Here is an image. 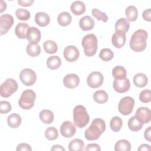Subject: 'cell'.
Returning <instances> with one entry per match:
<instances>
[{"mask_svg": "<svg viewBox=\"0 0 151 151\" xmlns=\"http://www.w3.org/2000/svg\"><path fill=\"white\" fill-rule=\"evenodd\" d=\"M39 117L40 120L45 124L51 123L54 119L53 113L48 109L42 110L39 114Z\"/></svg>", "mask_w": 151, "mask_h": 151, "instance_id": "obj_24", "label": "cell"}, {"mask_svg": "<svg viewBox=\"0 0 151 151\" xmlns=\"http://www.w3.org/2000/svg\"><path fill=\"white\" fill-rule=\"evenodd\" d=\"M106 130V123L104 120L100 118L94 119L90 126L86 129L84 136L88 140L98 139Z\"/></svg>", "mask_w": 151, "mask_h": 151, "instance_id": "obj_1", "label": "cell"}, {"mask_svg": "<svg viewBox=\"0 0 151 151\" xmlns=\"http://www.w3.org/2000/svg\"><path fill=\"white\" fill-rule=\"evenodd\" d=\"M92 15L97 20H101L104 22H106L108 20V17L105 12H101L97 8H93L91 11Z\"/></svg>", "mask_w": 151, "mask_h": 151, "instance_id": "obj_40", "label": "cell"}, {"mask_svg": "<svg viewBox=\"0 0 151 151\" xmlns=\"http://www.w3.org/2000/svg\"><path fill=\"white\" fill-rule=\"evenodd\" d=\"M94 19L88 15L83 17L79 21V26L80 28L85 31L91 30L94 26Z\"/></svg>", "mask_w": 151, "mask_h": 151, "instance_id": "obj_18", "label": "cell"}, {"mask_svg": "<svg viewBox=\"0 0 151 151\" xmlns=\"http://www.w3.org/2000/svg\"><path fill=\"white\" fill-rule=\"evenodd\" d=\"M151 150V147H150V145H149L147 144H142V145H141L137 149L138 151H142V150L147 151V150Z\"/></svg>", "mask_w": 151, "mask_h": 151, "instance_id": "obj_48", "label": "cell"}, {"mask_svg": "<svg viewBox=\"0 0 151 151\" xmlns=\"http://www.w3.org/2000/svg\"><path fill=\"white\" fill-rule=\"evenodd\" d=\"M64 58L69 62L76 61L79 57L80 52L78 48L74 45L67 46L63 51Z\"/></svg>", "mask_w": 151, "mask_h": 151, "instance_id": "obj_12", "label": "cell"}, {"mask_svg": "<svg viewBox=\"0 0 151 151\" xmlns=\"http://www.w3.org/2000/svg\"><path fill=\"white\" fill-rule=\"evenodd\" d=\"M41 47L37 44H28L27 45V53L31 57H36L41 53Z\"/></svg>", "mask_w": 151, "mask_h": 151, "instance_id": "obj_35", "label": "cell"}, {"mask_svg": "<svg viewBox=\"0 0 151 151\" xmlns=\"http://www.w3.org/2000/svg\"><path fill=\"white\" fill-rule=\"evenodd\" d=\"M99 57L104 61H109L113 58L114 54L110 49L104 48L100 51L99 53Z\"/></svg>", "mask_w": 151, "mask_h": 151, "instance_id": "obj_37", "label": "cell"}, {"mask_svg": "<svg viewBox=\"0 0 151 151\" xmlns=\"http://www.w3.org/2000/svg\"><path fill=\"white\" fill-rule=\"evenodd\" d=\"M72 20V17L71 15L68 12H61L57 17V21L58 23L63 26L65 27L68 25Z\"/></svg>", "mask_w": 151, "mask_h": 151, "instance_id": "obj_27", "label": "cell"}, {"mask_svg": "<svg viewBox=\"0 0 151 151\" xmlns=\"http://www.w3.org/2000/svg\"><path fill=\"white\" fill-rule=\"evenodd\" d=\"M143 124L137 119L135 116H132L128 120V127L130 130L133 132H137L140 130L142 127Z\"/></svg>", "mask_w": 151, "mask_h": 151, "instance_id": "obj_28", "label": "cell"}, {"mask_svg": "<svg viewBox=\"0 0 151 151\" xmlns=\"http://www.w3.org/2000/svg\"><path fill=\"white\" fill-rule=\"evenodd\" d=\"M150 129L151 127L149 126L145 131L144 132V137L146 140H147L149 142H151L150 139Z\"/></svg>", "mask_w": 151, "mask_h": 151, "instance_id": "obj_47", "label": "cell"}, {"mask_svg": "<svg viewBox=\"0 0 151 151\" xmlns=\"http://www.w3.org/2000/svg\"><path fill=\"white\" fill-rule=\"evenodd\" d=\"M35 21L40 27H45L50 22V16L45 12H38L35 15Z\"/></svg>", "mask_w": 151, "mask_h": 151, "instance_id": "obj_19", "label": "cell"}, {"mask_svg": "<svg viewBox=\"0 0 151 151\" xmlns=\"http://www.w3.org/2000/svg\"><path fill=\"white\" fill-rule=\"evenodd\" d=\"M70 9L74 15H80L85 12L86 5L83 1H76L71 4Z\"/></svg>", "mask_w": 151, "mask_h": 151, "instance_id": "obj_20", "label": "cell"}, {"mask_svg": "<svg viewBox=\"0 0 151 151\" xmlns=\"http://www.w3.org/2000/svg\"><path fill=\"white\" fill-rule=\"evenodd\" d=\"M103 80V76L100 72L93 71L88 74L87 78V83L89 87L96 88L102 85Z\"/></svg>", "mask_w": 151, "mask_h": 151, "instance_id": "obj_9", "label": "cell"}, {"mask_svg": "<svg viewBox=\"0 0 151 151\" xmlns=\"http://www.w3.org/2000/svg\"><path fill=\"white\" fill-rule=\"evenodd\" d=\"M21 117L17 113H12L8 116L7 118V123L8 126L13 129L18 127L21 123Z\"/></svg>", "mask_w": 151, "mask_h": 151, "instance_id": "obj_26", "label": "cell"}, {"mask_svg": "<svg viewBox=\"0 0 151 151\" xmlns=\"http://www.w3.org/2000/svg\"><path fill=\"white\" fill-rule=\"evenodd\" d=\"M112 75L114 79H124L126 78L127 71L124 67L120 65L116 66L112 70Z\"/></svg>", "mask_w": 151, "mask_h": 151, "instance_id": "obj_29", "label": "cell"}, {"mask_svg": "<svg viewBox=\"0 0 151 151\" xmlns=\"http://www.w3.org/2000/svg\"><path fill=\"white\" fill-rule=\"evenodd\" d=\"M81 44L84 49V52L87 57L94 55L98 48L97 38L93 34L86 35L82 39Z\"/></svg>", "mask_w": 151, "mask_h": 151, "instance_id": "obj_3", "label": "cell"}, {"mask_svg": "<svg viewBox=\"0 0 151 151\" xmlns=\"http://www.w3.org/2000/svg\"><path fill=\"white\" fill-rule=\"evenodd\" d=\"M11 110V105L9 102L4 100L0 101V112L1 114H6Z\"/></svg>", "mask_w": 151, "mask_h": 151, "instance_id": "obj_42", "label": "cell"}, {"mask_svg": "<svg viewBox=\"0 0 151 151\" xmlns=\"http://www.w3.org/2000/svg\"><path fill=\"white\" fill-rule=\"evenodd\" d=\"M30 27L29 25L25 22H19L18 23L15 29V33L18 38L20 39H24L26 38L27 32L28 29Z\"/></svg>", "mask_w": 151, "mask_h": 151, "instance_id": "obj_21", "label": "cell"}, {"mask_svg": "<svg viewBox=\"0 0 151 151\" xmlns=\"http://www.w3.org/2000/svg\"><path fill=\"white\" fill-rule=\"evenodd\" d=\"M150 90L149 89H145L142 91L139 94V100L141 102L147 103L150 101Z\"/></svg>", "mask_w": 151, "mask_h": 151, "instance_id": "obj_41", "label": "cell"}, {"mask_svg": "<svg viewBox=\"0 0 151 151\" xmlns=\"http://www.w3.org/2000/svg\"><path fill=\"white\" fill-rule=\"evenodd\" d=\"M114 90L119 93H125L127 91L130 87V83L128 78L124 79H114L113 84Z\"/></svg>", "mask_w": 151, "mask_h": 151, "instance_id": "obj_13", "label": "cell"}, {"mask_svg": "<svg viewBox=\"0 0 151 151\" xmlns=\"http://www.w3.org/2000/svg\"><path fill=\"white\" fill-rule=\"evenodd\" d=\"M17 151H31L32 148L29 145L25 143L19 144L16 149Z\"/></svg>", "mask_w": 151, "mask_h": 151, "instance_id": "obj_43", "label": "cell"}, {"mask_svg": "<svg viewBox=\"0 0 151 151\" xmlns=\"http://www.w3.org/2000/svg\"><path fill=\"white\" fill-rule=\"evenodd\" d=\"M47 66L51 70H54L58 69L61 65V60L57 55H52L47 58Z\"/></svg>", "mask_w": 151, "mask_h": 151, "instance_id": "obj_23", "label": "cell"}, {"mask_svg": "<svg viewBox=\"0 0 151 151\" xmlns=\"http://www.w3.org/2000/svg\"><path fill=\"white\" fill-rule=\"evenodd\" d=\"M43 48L48 54H54L58 50V45L55 42L52 40H47L44 42Z\"/></svg>", "mask_w": 151, "mask_h": 151, "instance_id": "obj_34", "label": "cell"}, {"mask_svg": "<svg viewBox=\"0 0 151 151\" xmlns=\"http://www.w3.org/2000/svg\"><path fill=\"white\" fill-rule=\"evenodd\" d=\"M147 32L144 29H137L132 34L130 40V48L136 52H142L147 46Z\"/></svg>", "mask_w": 151, "mask_h": 151, "instance_id": "obj_2", "label": "cell"}, {"mask_svg": "<svg viewBox=\"0 0 151 151\" xmlns=\"http://www.w3.org/2000/svg\"><path fill=\"white\" fill-rule=\"evenodd\" d=\"M134 106V100L133 98L130 96H126L120 100L118 105V110L122 114L127 116L132 112Z\"/></svg>", "mask_w": 151, "mask_h": 151, "instance_id": "obj_7", "label": "cell"}, {"mask_svg": "<svg viewBox=\"0 0 151 151\" xmlns=\"http://www.w3.org/2000/svg\"><path fill=\"white\" fill-rule=\"evenodd\" d=\"M114 150L116 151H130L131 150V144L126 139H121L116 143Z\"/></svg>", "mask_w": 151, "mask_h": 151, "instance_id": "obj_33", "label": "cell"}, {"mask_svg": "<svg viewBox=\"0 0 151 151\" xmlns=\"http://www.w3.org/2000/svg\"><path fill=\"white\" fill-rule=\"evenodd\" d=\"M14 22V18L12 15L5 14L0 17V33L3 35L7 33L9 29L13 25Z\"/></svg>", "mask_w": 151, "mask_h": 151, "instance_id": "obj_10", "label": "cell"}, {"mask_svg": "<svg viewBox=\"0 0 151 151\" xmlns=\"http://www.w3.org/2000/svg\"><path fill=\"white\" fill-rule=\"evenodd\" d=\"M76 132V126L71 121L64 122L60 127V133L64 137H72L75 134Z\"/></svg>", "mask_w": 151, "mask_h": 151, "instance_id": "obj_11", "label": "cell"}, {"mask_svg": "<svg viewBox=\"0 0 151 151\" xmlns=\"http://www.w3.org/2000/svg\"><path fill=\"white\" fill-rule=\"evenodd\" d=\"M129 28H130L129 21L125 18H120V19H119L116 21L114 26L116 31H120L124 32L125 34L128 31V30L129 29Z\"/></svg>", "mask_w": 151, "mask_h": 151, "instance_id": "obj_22", "label": "cell"}, {"mask_svg": "<svg viewBox=\"0 0 151 151\" xmlns=\"http://www.w3.org/2000/svg\"><path fill=\"white\" fill-rule=\"evenodd\" d=\"M134 84L138 87H144L148 83L147 76L142 73H137L133 77Z\"/></svg>", "mask_w": 151, "mask_h": 151, "instance_id": "obj_25", "label": "cell"}, {"mask_svg": "<svg viewBox=\"0 0 151 151\" xmlns=\"http://www.w3.org/2000/svg\"><path fill=\"white\" fill-rule=\"evenodd\" d=\"M19 78L22 84L30 86L33 85L37 80V75L31 68H26L22 70L19 73Z\"/></svg>", "mask_w": 151, "mask_h": 151, "instance_id": "obj_8", "label": "cell"}, {"mask_svg": "<svg viewBox=\"0 0 151 151\" xmlns=\"http://www.w3.org/2000/svg\"><path fill=\"white\" fill-rule=\"evenodd\" d=\"M84 146V142L80 139H73L68 144L70 151H81Z\"/></svg>", "mask_w": 151, "mask_h": 151, "instance_id": "obj_30", "label": "cell"}, {"mask_svg": "<svg viewBox=\"0 0 151 151\" xmlns=\"http://www.w3.org/2000/svg\"><path fill=\"white\" fill-rule=\"evenodd\" d=\"M15 15L21 21H27L30 18V12L24 8H19L16 10Z\"/></svg>", "mask_w": 151, "mask_h": 151, "instance_id": "obj_39", "label": "cell"}, {"mask_svg": "<svg viewBox=\"0 0 151 151\" xmlns=\"http://www.w3.org/2000/svg\"><path fill=\"white\" fill-rule=\"evenodd\" d=\"M6 3L2 0L0 1V9H1L0 12L2 13L6 9Z\"/></svg>", "mask_w": 151, "mask_h": 151, "instance_id": "obj_50", "label": "cell"}, {"mask_svg": "<svg viewBox=\"0 0 151 151\" xmlns=\"http://www.w3.org/2000/svg\"><path fill=\"white\" fill-rule=\"evenodd\" d=\"M93 99L97 103L103 104L107 101L108 94L104 90H99L94 93Z\"/></svg>", "mask_w": 151, "mask_h": 151, "instance_id": "obj_32", "label": "cell"}, {"mask_svg": "<svg viewBox=\"0 0 151 151\" xmlns=\"http://www.w3.org/2000/svg\"><path fill=\"white\" fill-rule=\"evenodd\" d=\"M143 18L147 21L150 22L151 21V9L150 8H148L145 9L142 13Z\"/></svg>", "mask_w": 151, "mask_h": 151, "instance_id": "obj_45", "label": "cell"}, {"mask_svg": "<svg viewBox=\"0 0 151 151\" xmlns=\"http://www.w3.org/2000/svg\"><path fill=\"white\" fill-rule=\"evenodd\" d=\"M26 38L31 44H37L41 38V31L35 27H31L27 30Z\"/></svg>", "mask_w": 151, "mask_h": 151, "instance_id": "obj_15", "label": "cell"}, {"mask_svg": "<svg viewBox=\"0 0 151 151\" xmlns=\"http://www.w3.org/2000/svg\"><path fill=\"white\" fill-rule=\"evenodd\" d=\"M18 3L23 6H29L34 3V0H18Z\"/></svg>", "mask_w": 151, "mask_h": 151, "instance_id": "obj_46", "label": "cell"}, {"mask_svg": "<svg viewBox=\"0 0 151 151\" xmlns=\"http://www.w3.org/2000/svg\"><path fill=\"white\" fill-rule=\"evenodd\" d=\"M100 146L97 144V143H90L87 145V146H86L85 150L86 151H98V150H100Z\"/></svg>", "mask_w": 151, "mask_h": 151, "instance_id": "obj_44", "label": "cell"}, {"mask_svg": "<svg viewBox=\"0 0 151 151\" xmlns=\"http://www.w3.org/2000/svg\"><path fill=\"white\" fill-rule=\"evenodd\" d=\"M123 125V122L122 119L119 116H114L111 118L110 122V127L111 129L114 132H119Z\"/></svg>", "mask_w": 151, "mask_h": 151, "instance_id": "obj_36", "label": "cell"}, {"mask_svg": "<svg viewBox=\"0 0 151 151\" xmlns=\"http://www.w3.org/2000/svg\"><path fill=\"white\" fill-rule=\"evenodd\" d=\"M74 124L79 128H83L89 122L90 117L84 106L77 105L73 109Z\"/></svg>", "mask_w": 151, "mask_h": 151, "instance_id": "obj_4", "label": "cell"}, {"mask_svg": "<svg viewBox=\"0 0 151 151\" xmlns=\"http://www.w3.org/2000/svg\"><path fill=\"white\" fill-rule=\"evenodd\" d=\"M51 151H56V150H63V151H64L65 150V149L61 145H54L51 148Z\"/></svg>", "mask_w": 151, "mask_h": 151, "instance_id": "obj_49", "label": "cell"}, {"mask_svg": "<svg viewBox=\"0 0 151 151\" xmlns=\"http://www.w3.org/2000/svg\"><path fill=\"white\" fill-rule=\"evenodd\" d=\"M80 83L78 76L74 73L66 75L63 78V84L68 88H74L77 87Z\"/></svg>", "mask_w": 151, "mask_h": 151, "instance_id": "obj_17", "label": "cell"}, {"mask_svg": "<svg viewBox=\"0 0 151 151\" xmlns=\"http://www.w3.org/2000/svg\"><path fill=\"white\" fill-rule=\"evenodd\" d=\"M126 34L122 31H117L113 34L111 42L113 46L117 48H121L126 43Z\"/></svg>", "mask_w": 151, "mask_h": 151, "instance_id": "obj_16", "label": "cell"}, {"mask_svg": "<svg viewBox=\"0 0 151 151\" xmlns=\"http://www.w3.org/2000/svg\"><path fill=\"white\" fill-rule=\"evenodd\" d=\"M135 117L143 124H146L150 121L151 111L149 109L145 107H139L136 113Z\"/></svg>", "mask_w": 151, "mask_h": 151, "instance_id": "obj_14", "label": "cell"}, {"mask_svg": "<svg viewBox=\"0 0 151 151\" xmlns=\"http://www.w3.org/2000/svg\"><path fill=\"white\" fill-rule=\"evenodd\" d=\"M18 87V83L14 79L8 78L1 85L0 94L2 97H9L17 90Z\"/></svg>", "mask_w": 151, "mask_h": 151, "instance_id": "obj_6", "label": "cell"}, {"mask_svg": "<svg viewBox=\"0 0 151 151\" xmlns=\"http://www.w3.org/2000/svg\"><path fill=\"white\" fill-rule=\"evenodd\" d=\"M126 16L129 21H135L137 18L138 11L137 8L134 5L128 6L125 10Z\"/></svg>", "mask_w": 151, "mask_h": 151, "instance_id": "obj_31", "label": "cell"}, {"mask_svg": "<svg viewBox=\"0 0 151 151\" xmlns=\"http://www.w3.org/2000/svg\"><path fill=\"white\" fill-rule=\"evenodd\" d=\"M45 136L46 139L49 140H54L57 139L58 136V132L57 129L54 127H48L45 132Z\"/></svg>", "mask_w": 151, "mask_h": 151, "instance_id": "obj_38", "label": "cell"}, {"mask_svg": "<svg viewBox=\"0 0 151 151\" xmlns=\"http://www.w3.org/2000/svg\"><path fill=\"white\" fill-rule=\"evenodd\" d=\"M36 99L35 93L31 89L24 90L18 101L19 106L24 110H28L34 105V101Z\"/></svg>", "mask_w": 151, "mask_h": 151, "instance_id": "obj_5", "label": "cell"}]
</instances>
